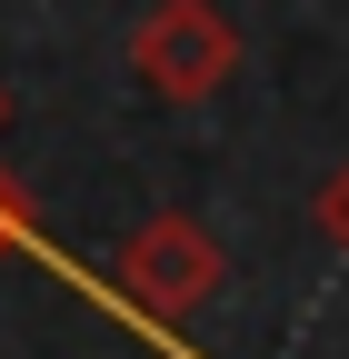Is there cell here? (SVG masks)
<instances>
[{
  "label": "cell",
  "instance_id": "obj_3",
  "mask_svg": "<svg viewBox=\"0 0 349 359\" xmlns=\"http://www.w3.org/2000/svg\"><path fill=\"white\" fill-rule=\"evenodd\" d=\"M310 219H320V240H329V250L349 259V160H339V170L320 180V200H310Z\"/></svg>",
  "mask_w": 349,
  "mask_h": 359
},
{
  "label": "cell",
  "instance_id": "obj_4",
  "mask_svg": "<svg viewBox=\"0 0 349 359\" xmlns=\"http://www.w3.org/2000/svg\"><path fill=\"white\" fill-rule=\"evenodd\" d=\"M20 240H30V200H20V190H11V180H0V259H11V250H20Z\"/></svg>",
  "mask_w": 349,
  "mask_h": 359
},
{
  "label": "cell",
  "instance_id": "obj_2",
  "mask_svg": "<svg viewBox=\"0 0 349 359\" xmlns=\"http://www.w3.org/2000/svg\"><path fill=\"white\" fill-rule=\"evenodd\" d=\"M130 70L160 100H210L240 70V30H230L220 0H150V20L130 30Z\"/></svg>",
  "mask_w": 349,
  "mask_h": 359
},
{
  "label": "cell",
  "instance_id": "obj_1",
  "mask_svg": "<svg viewBox=\"0 0 349 359\" xmlns=\"http://www.w3.org/2000/svg\"><path fill=\"white\" fill-rule=\"evenodd\" d=\"M220 280H230V269H220V240H210L190 210H150L140 230L110 250V290H120V309H130L140 330H160V339L190 330L200 309L220 299Z\"/></svg>",
  "mask_w": 349,
  "mask_h": 359
}]
</instances>
